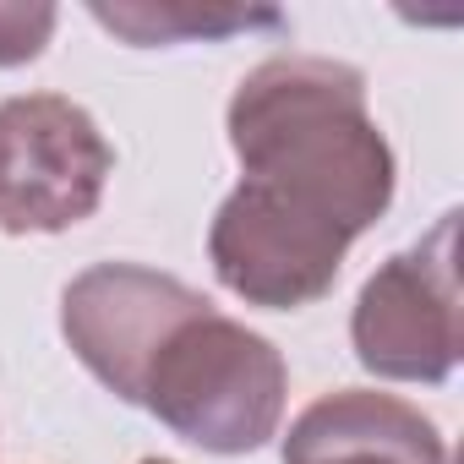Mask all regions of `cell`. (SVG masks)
<instances>
[{
  "label": "cell",
  "mask_w": 464,
  "mask_h": 464,
  "mask_svg": "<svg viewBox=\"0 0 464 464\" xmlns=\"http://www.w3.org/2000/svg\"><path fill=\"white\" fill-rule=\"evenodd\" d=\"M241 186L339 236L372 229L393 202V148L366 115V77L328 55H274L229 99Z\"/></svg>",
  "instance_id": "obj_1"
},
{
  "label": "cell",
  "mask_w": 464,
  "mask_h": 464,
  "mask_svg": "<svg viewBox=\"0 0 464 464\" xmlns=\"http://www.w3.org/2000/svg\"><path fill=\"white\" fill-rule=\"evenodd\" d=\"M285 388L290 372L274 339L208 306L159 350L137 404L208 453H252L279 431Z\"/></svg>",
  "instance_id": "obj_2"
},
{
  "label": "cell",
  "mask_w": 464,
  "mask_h": 464,
  "mask_svg": "<svg viewBox=\"0 0 464 464\" xmlns=\"http://www.w3.org/2000/svg\"><path fill=\"white\" fill-rule=\"evenodd\" d=\"M115 148L99 121L61 93H23L0 104V229L55 236L93 218Z\"/></svg>",
  "instance_id": "obj_3"
},
{
  "label": "cell",
  "mask_w": 464,
  "mask_h": 464,
  "mask_svg": "<svg viewBox=\"0 0 464 464\" xmlns=\"http://www.w3.org/2000/svg\"><path fill=\"white\" fill-rule=\"evenodd\" d=\"M350 339L361 366L393 382H442L459 366V213H442L431 236L366 279Z\"/></svg>",
  "instance_id": "obj_4"
},
{
  "label": "cell",
  "mask_w": 464,
  "mask_h": 464,
  "mask_svg": "<svg viewBox=\"0 0 464 464\" xmlns=\"http://www.w3.org/2000/svg\"><path fill=\"white\" fill-rule=\"evenodd\" d=\"M208 306L213 301L180 285L175 274H159L142 263H99L66 285L61 334L115 399L137 404L159 350Z\"/></svg>",
  "instance_id": "obj_5"
},
{
  "label": "cell",
  "mask_w": 464,
  "mask_h": 464,
  "mask_svg": "<svg viewBox=\"0 0 464 464\" xmlns=\"http://www.w3.org/2000/svg\"><path fill=\"white\" fill-rule=\"evenodd\" d=\"M344 252L350 236L257 197L252 186L229 191L208 229V257L218 285L268 312H295L323 301L339 279Z\"/></svg>",
  "instance_id": "obj_6"
},
{
  "label": "cell",
  "mask_w": 464,
  "mask_h": 464,
  "mask_svg": "<svg viewBox=\"0 0 464 464\" xmlns=\"http://www.w3.org/2000/svg\"><path fill=\"white\" fill-rule=\"evenodd\" d=\"M285 464H448V442L415 404L372 388H339L295 415Z\"/></svg>",
  "instance_id": "obj_7"
},
{
  "label": "cell",
  "mask_w": 464,
  "mask_h": 464,
  "mask_svg": "<svg viewBox=\"0 0 464 464\" xmlns=\"http://www.w3.org/2000/svg\"><path fill=\"white\" fill-rule=\"evenodd\" d=\"M110 34L131 44H175V39H224L236 28H274L279 12H197V6H93Z\"/></svg>",
  "instance_id": "obj_8"
},
{
  "label": "cell",
  "mask_w": 464,
  "mask_h": 464,
  "mask_svg": "<svg viewBox=\"0 0 464 464\" xmlns=\"http://www.w3.org/2000/svg\"><path fill=\"white\" fill-rule=\"evenodd\" d=\"M55 34V6H0V66L34 61Z\"/></svg>",
  "instance_id": "obj_9"
},
{
  "label": "cell",
  "mask_w": 464,
  "mask_h": 464,
  "mask_svg": "<svg viewBox=\"0 0 464 464\" xmlns=\"http://www.w3.org/2000/svg\"><path fill=\"white\" fill-rule=\"evenodd\" d=\"M142 464H169V459H142Z\"/></svg>",
  "instance_id": "obj_10"
}]
</instances>
